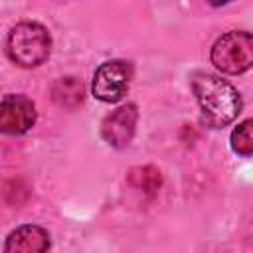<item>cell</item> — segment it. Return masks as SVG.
Returning <instances> with one entry per match:
<instances>
[{
    "label": "cell",
    "mask_w": 253,
    "mask_h": 253,
    "mask_svg": "<svg viewBox=\"0 0 253 253\" xmlns=\"http://www.w3.org/2000/svg\"><path fill=\"white\" fill-rule=\"evenodd\" d=\"M130 182L136 188H142L144 192H154L160 186V172L152 166H144L130 172Z\"/></svg>",
    "instance_id": "obj_10"
},
{
    "label": "cell",
    "mask_w": 253,
    "mask_h": 253,
    "mask_svg": "<svg viewBox=\"0 0 253 253\" xmlns=\"http://www.w3.org/2000/svg\"><path fill=\"white\" fill-rule=\"evenodd\" d=\"M231 0H210L211 6H223V4H229Z\"/></svg>",
    "instance_id": "obj_11"
},
{
    "label": "cell",
    "mask_w": 253,
    "mask_h": 253,
    "mask_svg": "<svg viewBox=\"0 0 253 253\" xmlns=\"http://www.w3.org/2000/svg\"><path fill=\"white\" fill-rule=\"evenodd\" d=\"M36 123V105L26 95H4L0 103V130L24 134Z\"/></svg>",
    "instance_id": "obj_5"
},
{
    "label": "cell",
    "mask_w": 253,
    "mask_h": 253,
    "mask_svg": "<svg viewBox=\"0 0 253 253\" xmlns=\"http://www.w3.org/2000/svg\"><path fill=\"white\" fill-rule=\"evenodd\" d=\"M132 79V63L111 59L97 67L93 75V95L105 103H117L125 97Z\"/></svg>",
    "instance_id": "obj_4"
},
{
    "label": "cell",
    "mask_w": 253,
    "mask_h": 253,
    "mask_svg": "<svg viewBox=\"0 0 253 253\" xmlns=\"http://www.w3.org/2000/svg\"><path fill=\"white\" fill-rule=\"evenodd\" d=\"M211 63L229 75L243 73L253 67V34L233 30L215 40L211 47Z\"/></svg>",
    "instance_id": "obj_3"
},
{
    "label": "cell",
    "mask_w": 253,
    "mask_h": 253,
    "mask_svg": "<svg viewBox=\"0 0 253 253\" xmlns=\"http://www.w3.org/2000/svg\"><path fill=\"white\" fill-rule=\"evenodd\" d=\"M192 89L200 103L202 119L211 128L229 125L241 113V97L237 89L217 75L198 73L192 79Z\"/></svg>",
    "instance_id": "obj_1"
},
{
    "label": "cell",
    "mask_w": 253,
    "mask_h": 253,
    "mask_svg": "<svg viewBox=\"0 0 253 253\" xmlns=\"http://www.w3.org/2000/svg\"><path fill=\"white\" fill-rule=\"evenodd\" d=\"M6 51L20 67H38L49 57L51 36L38 22H20L8 34Z\"/></svg>",
    "instance_id": "obj_2"
},
{
    "label": "cell",
    "mask_w": 253,
    "mask_h": 253,
    "mask_svg": "<svg viewBox=\"0 0 253 253\" xmlns=\"http://www.w3.org/2000/svg\"><path fill=\"white\" fill-rule=\"evenodd\" d=\"M231 148L239 156H251L253 154V119H247L239 123L231 130Z\"/></svg>",
    "instance_id": "obj_9"
},
{
    "label": "cell",
    "mask_w": 253,
    "mask_h": 253,
    "mask_svg": "<svg viewBox=\"0 0 253 253\" xmlns=\"http://www.w3.org/2000/svg\"><path fill=\"white\" fill-rule=\"evenodd\" d=\"M136 121H138V111L136 105L126 103L113 111L111 115L105 117L101 125V134L103 138L115 146V148H125L130 144L134 130H136Z\"/></svg>",
    "instance_id": "obj_6"
},
{
    "label": "cell",
    "mask_w": 253,
    "mask_h": 253,
    "mask_svg": "<svg viewBox=\"0 0 253 253\" xmlns=\"http://www.w3.org/2000/svg\"><path fill=\"white\" fill-rule=\"evenodd\" d=\"M49 233L40 225H22L6 239V253H42L49 249Z\"/></svg>",
    "instance_id": "obj_7"
},
{
    "label": "cell",
    "mask_w": 253,
    "mask_h": 253,
    "mask_svg": "<svg viewBox=\"0 0 253 253\" xmlns=\"http://www.w3.org/2000/svg\"><path fill=\"white\" fill-rule=\"evenodd\" d=\"M53 99L61 107H75L83 101V85L75 77H63L53 85Z\"/></svg>",
    "instance_id": "obj_8"
}]
</instances>
